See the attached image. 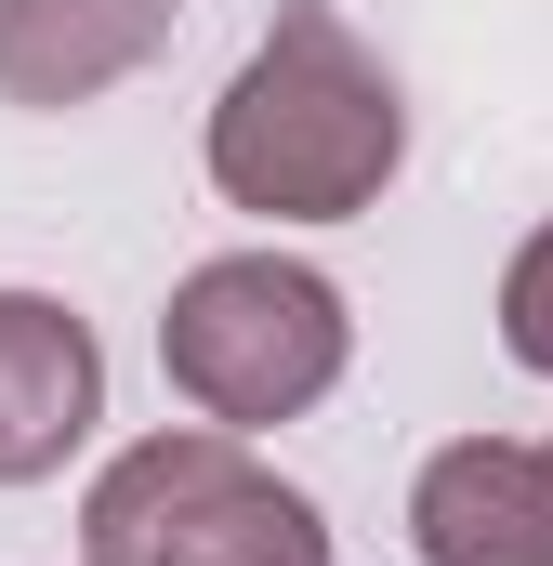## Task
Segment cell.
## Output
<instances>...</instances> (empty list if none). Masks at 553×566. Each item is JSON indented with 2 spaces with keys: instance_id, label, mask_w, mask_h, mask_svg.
<instances>
[{
  "instance_id": "cell-5",
  "label": "cell",
  "mask_w": 553,
  "mask_h": 566,
  "mask_svg": "<svg viewBox=\"0 0 553 566\" xmlns=\"http://www.w3.org/2000/svg\"><path fill=\"white\" fill-rule=\"evenodd\" d=\"M185 0H0V106L66 119L93 93H119L133 66L171 53Z\"/></svg>"
},
{
  "instance_id": "cell-3",
  "label": "cell",
  "mask_w": 553,
  "mask_h": 566,
  "mask_svg": "<svg viewBox=\"0 0 553 566\" xmlns=\"http://www.w3.org/2000/svg\"><path fill=\"white\" fill-rule=\"evenodd\" d=\"M80 566H330V514L251 461V434L171 422L80 488Z\"/></svg>"
},
{
  "instance_id": "cell-2",
  "label": "cell",
  "mask_w": 553,
  "mask_h": 566,
  "mask_svg": "<svg viewBox=\"0 0 553 566\" xmlns=\"http://www.w3.org/2000/svg\"><path fill=\"white\" fill-rule=\"evenodd\" d=\"M158 369L211 434H276L356 369V316L303 251H211L158 303Z\"/></svg>"
},
{
  "instance_id": "cell-7",
  "label": "cell",
  "mask_w": 553,
  "mask_h": 566,
  "mask_svg": "<svg viewBox=\"0 0 553 566\" xmlns=\"http://www.w3.org/2000/svg\"><path fill=\"white\" fill-rule=\"evenodd\" d=\"M501 356L528 382H553V224L514 238V264H501Z\"/></svg>"
},
{
  "instance_id": "cell-6",
  "label": "cell",
  "mask_w": 553,
  "mask_h": 566,
  "mask_svg": "<svg viewBox=\"0 0 553 566\" xmlns=\"http://www.w3.org/2000/svg\"><path fill=\"white\" fill-rule=\"evenodd\" d=\"M409 554L421 566H553L541 554V448L448 434L409 474Z\"/></svg>"
},
{
  "instance_id": "cell-8",
  "label": "cell",
  "mask_w": 553,
  "mask_h": 566,
  "mask_svg": "<svg viewBox=\"0 0 553 566\" xmlns=\"http://www.w3.org/2000/svg\"><path fill=\"white\" fill-rule=\"evenodd\" d=\"M541 554H553V448H541Z\"/></svg>"
},
{
  "instance_id": "cell-1",
  "label": "cell",
  "mask_w": 553,
  "mask_h": 566,
  "mask_svg": "<svg viewBox=\"0 0 553 566\" xmlns=\"http://www.w3.org/2000/svg\"><path fill=\"white\" fill-rule=\"evenodd\" d=\"M198 158H211V198L251 224H356V211H383V185L409 158V93L343 27V0H276V27L225 80Z\"/></svg>"
},
{
  "instance_id": "cell-4",
  "label": "cell",
  "mask_w": 553,
  "mask_h": 566,
  "mask_svg": "<svg viewBox=\"0 0 553 566\" xmlns=\"http://www.w3.org/2000/svg\"><path fill=\"white\" fill-rule=\"evenodd\" d=\"M106 422V343L53 290H0V488L66 474Z\"/></svg>"
}]
</instances>
